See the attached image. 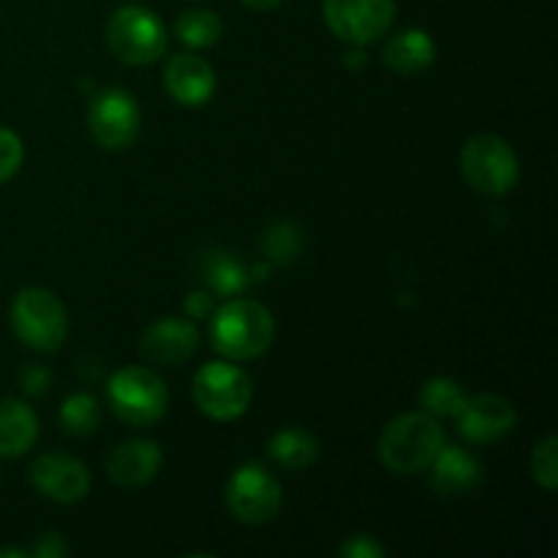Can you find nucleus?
<instances>
[{
  "label": "nucleus",
  "mask_w": 558,
  "mask_h": 558,
  "mask_svg": "<svg viewBox=\"0 0 558 558\" xmlns=\"http://www.w3.org/2000/svg\"><path fill=\"white\" fill-rule=\"evenodd\" d=\"M276 341V319L256 300H229L210 314V343L232 363L262 357Z\"/></svg>",
  "instance_id": "nucleus-1"
},
{
  "label": "nucleus",
  "mask_w": 558,
  "mask_h": 558,
  "mask_svg": "<svg viewBox=\"0 0 558 558\" xmlns=\"http://www.w3.org/2000/svg\"><path fill=\"white\" fill-rule=\"evenodd\" d=\"M445 447V428L439 417L428 412L398 414L379 436V461L392 474H420L430 469Z\"/></svg>",
  "instance_id": "nucleus-2"
},
{
  "label": "nucleus",
  "mask_w": 558,
  "mask_h": 558,
  "mask_svg": "<svg viewBox=\"0 0 558 558\" xmlns=\"http://www.w3.org/2000/svg\"><path fill=\"white\" fill-rule=\"evenodd\" d=\"M9 319L14 336L33 352H58L69 336V314H65L63 303L58 300V294L41 287L22 289L11 303Z\"/></svg>",
  "instance_id": "nucleus-3"
},
{
  "label": "nucleus",
  "mask_w": 558,
  "mask_h": 558,
  "mask_svg": "<svg viewBox=\"0 0 558 558\" xmlns=\"http://www.w3.org/2000/svg\"><path fill=\"white\" fill-rule=\"evenodd\" d=\"M107 401L114 417L129 425H150L167 414L169 390L156 371L145 365H129L109 376Z\"/></svg>",
  "instance_id": "nucleus-4"
},
{
  "label": "nucleus",
  "mask_w": 558,
  "mask_h": 558,
  "mask_svg": "<svg viewBox=\"0 0 558 558\" xmlns=\"http://www.w3.org/2000/svg\"><path fill=\"white\" fill-rule=\"evenodd\" d=\"M463 180L485 196H505L515 189L521 163L507 140L496 134H477L461 150Z\"/></svg>",
  "instance_id": "nucleus-5"
},
{
  "label": "nucleus",
  "mask_w": 558,
  "mask_h": 558,
  "mask_svg": "<svg viewBox=\"0 0 558 558\" xmlns=\"http://www.w3.org/2000/svg\"><path fill=\"white\" fill-rule=\"evenodd\" d=\"M107 44L125 65H150L167 52V27L142 5H123L107 22Z\"/></svg>",
  "instance_id": "nucleus-6"
},
{
  "label": "nucleus",
  "mask_w": 558,
  "mask_h": 558,
  "mask_svg": "<svg viewBox=\"0 0 558 558\" xmlns=\"http://www.w3.org/2000/svg\"><path fill=\"white\" fill-rule=\"evenodd\" d=\"M254 385L248 374L232 363H207L194 376V403L205 417L229 423L248 412Z\"/></svg>",
  "instance_id": "nucleus-7"
},
{
  "label": "nucleus",
  "mask_w": 558,
  "mask_h": 558,
  "mask_svg": "<svg viewBox=\"0 0 558 558\" xmlns=\"http://www.w3.org/2000/svg\"><path fill=\"white\" fill-rule=\"evenodd\" d=\"M227 507L234 521L262 526L281 510V483L259 463H245L229 477Z\"/></svg>",
  "instance_id": "nucleus-8"
},
{
  "label": "nucleus",
  "mask_w": 558,
  "mask_h": 558,
  "mask_svg": "<svg viewBox=\"0 0 558 558\" xmlns=\"http://www.w3.org/2000/svg\"><path fill=\"white\" fill-rule=\"evenodd\" d=\"M396 20V0H325V22L332 36L352 47L379 41Z\"/></svg>",
  "instance_id": "nucleus-9"
},
{
  "label": "nucleus",
  "mask_w": 558,
  "mask_h": 558,
  "mask_svg": "<svg viewBox=\"0 0 558 558\" xmlns=\"http://www.w3.org/2000/svg\"><path fill=\"white\" fill-rule=\"evenodd\" d=\"M90 134L104 150H125L142 131V109L123 87H107L96 93L87 112Z\"/></svg>",
  "instance_id": "nucleus-10"
},
{
  "label": "nucleus",
  "mask_w": 558,
  "mask_h": 558,
  "mask_svg": "<svg viewBox=\"0 0 558 558\" xmlns=\"http://www.w3.org/2000/svg\"><path fill=\"white\" fill-rule=\"evenodd\" d=\"M31 483L47 499L60 505H74L90 494V472L80 458L63 452H44L31 463Z\"/></svg>",
  "instance_id": "nucleus-11"
},
{
  "label": "nucleus",
  "mask_w": 558,
  "mask_h": 558,
  "mask_svg": "<svg viewBox=\"0 0 558 558\" xmlns=\"http://www.w3.org/2000/svg\"><path fill=\"white\" fill-rule=\"evenodd\" d=\"M456 420L463 439L474 441V445L505 439L518 425L515 407L507 398L494 396V392H480V396L466 398Z\"/></svg>",
  "instance_id": "nucleus-12"
},
{
  "label": "nucleus",
  "mask_w": 558,
  "mask_h": 558,
  "mask_svg": "<svg viewBox=\"0 0 558 558\" xmlns=\"http://www.w3.org/2000/svg\"><path fill=\"white\" fill-rule=\"evenodd\" d=\"M140 349L150 363L158 365H180L194 357L199 349V330L194 322L180 319V316H167L158 319L142 332Z\"/></svg>",
  "instance_id": "nucleus-13"
},
{
  "label": "nucleus",
  "mask_w": 558,
  "mask_h": 558,
  "mask_svg": "<svg viewBox=\"0 0 558 558\" xmlns=\"http://www.w3.org/2000/svg\"><path fill=\"white\" fill-rule=\"evenodd\" d=\"M163 87L180 107H205L216 93V71L199 54H174L163 69Z\"/></svg>",
  "instance_id": "nucleus-14"
},
{
  "label": "nucleus",
  "mask_w": 558,
  "mask_h": 558,
  "mask_svg": "<svg viewBox=\"0 0 558 558\" xmlns=\"http://www.w3.org/2000/svg\"><path fill=\"white\" fill-rule=\"evenodd\" d=\"M163 463V452L150 439H129L114 447L107 458V472L112 483L123 488H140L150 483Z\"/></svg>",
  "instance_id": "nucleus-15"
},
{
  "label": "nucleus",
  "mask_w": 558,
  "mask_h": 558,
  "mask_svg": "<svg viewBox=\"0 0 558 558\" xmlns=\"http://www.w3.org/2000/svg\"><path fill=\"white\" fill-rule=\"evenodd\" d=\"M430 466H434V488L441 496H461L483 483V466L463 447H441Z\"/></svg>",
  "instance_id": "nucleus-16"
},
{
  "label": "nucleus",
  "mask_w": 558,
  "mask_h": 558,
  "mask_svg": "<svg viewBox=\"0 0 558 558\" xmlns=\"http://www.w3.org/2000/svg\"><path fill=\"white\" fill-rule=\"evenodd\" d=\"M381 60H385L396 74H403V76L420 74V71L434 65L436 44L434 38H430L425 31H420V27H407V31L396 33V36L385 44V49H381Z\"/></svg>",
  "instance_id": "nucleus-17"
},
{
  "label": "nucleus",
  "mask_w": 558,
  "mask_h": 558,
  "mask_svg": "<svg viewBox=\"0 0 558 558\" xmlns=\"http://www.w3.org/2000/svg\"><path fill=\"white\" fill-rule=\"evenodd\" d=\"M38 439V417L25 401L3 398L0 401V456L22 458Z\"/></svg>",
  "instance_id": "nucleus-18"
},
{
  "label": "nucleus",
  "mask_w": 558,
  "mask_h": 558,
  "mask_svg": "<svg viewBox=\"0 0 558 558\" xmlns=\"http://www.w3.org/2000/svg\"><path fill=\"white\" fill-rule=\"evenodd\" d=\"M199 272L207 287L221 294V298H238L251 283V270L229 251H207V254H202Z\"/></svg>",
  "instance_id": "nucleus-19"
},
{
  "label": "nucleus",
  "mask_w": 558,
  "mask_h": 558,
  "mask_svg": "<svg viewBox=\"0 0 558 558\" xmlns=\"http://www.w3.org/2000/svg\"><path fill=\"white\" fill-rule=\"evenodd\" d=\"M267 456L289 472H303L319 458V445L303 428H283L267 441Z\"/></svg>",
  "instance_id": "nucleus-20"
},
{
  "label": "nucleus",
  "mask_w": 558,
  "mask_h": 558,
  "mask_svg": "<svg viewBox=\"0 0 558 558\" xmlns=\"http://www.w3.org/2000/svg\"><path fill=\"white\" fill-rule=\"evenodd\" d=\"M174 33H178L180 41L185 47L205 49L218 44V38L223 36V22L216 11L210 9H194L180 14L178 25H174Z\"/></svg>",
  "instance_id": "nucleus-21"
},
{
  "label": "nucleus",
  "mask_w": 558,
  "mask_h": 558,
  "mask_svg": "<svg viewBox=\"0 0 558 558\" xmlns=\"http://www.w3.org/2000/svg\"><path fill=\"white\" fill-rule=\"evenodd\" d=\"M463 401H466V392L450 376H436L420 387V407L434 417H456Z\"/></svg>",
  "instance_id": "nucleus-22"
},
{
  "label": "nucleus",
  "mask_w": 558,
  "mask_h": 558,
  "mask_svg": "<svg viewBox=\"0 0 558 558\" xmlns=\"http://www.w3.org/2000/svg\"><path fill=\"white\" fill-rule=\"evenodd\" d=\"M101 423V407L90 392H74L60 407V425L69 436H90Z\"/></svg>",
  "instance_id": "nucleus-23"
},
{
  "label": "nucleus",
  "mask_w": 558,
  "mask_h": 558,
  "mask_svg": "<svg viewBox=\"0 0 558 558\" xmlns=\"http://www.w3.org/2000/svg\"><path fill=\"white\" fill-rule=\"evenodd\" d=\"M262 251L276 265H292L303 254V234H300V229L294 223L276 221L262 234Z\"/></svg>",
  "instance_id": "nucleus-24"
},
{
  "label": "nucleus",
  "mask_w": 558,
  "mask_h": 558,
  "mask_svg": "<svg viewBox=\"0 0 558 558\" xmlns=\"http://www.w3.org/2000/svg\"><path fill=\"white\" fill-rule=\"evenodd\" d=\"M532 477L543 485L548 494H554L558 485V439L554 434L545 436L532 452Z\"/></svg>",
  "instance_id": "nucleus-25"
},
{
  "label": "nucleus",
  "mask_w": 558,
  "mask_h": 558,
  "mask_svg": "<svg viewBox=\"0 0 558 558\" xmlns=\"http://www.w3.org/2000/svg\"><path fill=\"white\" fill-rule=\"evenodd\" d=\"M22 161H25L22 140L11 129H3V125H0V185L9 183V180L20 172Z\"/></svg>",
  "instance_id": "nucleus-26"
},
{
  "label": "nucleus",
  "mask_w": 558,
  "mask_h": 558,
  "mask_svg": "<svg viewBox=\"0 0 558 558\" xmlns=\"http://www.w3.org/2000/svg\"><path fill=\"white\" fill-rule=\"evenodd\" d=\"M338 556L343 558H381L385 556V548L376 543L371 534H352L347 543L338 548Z\"/></svg>",
  "instance_id": "nucleus-27"
},
{
  "label": "nucleus",
  "mask_w": 558,
  "mask_h": 558,
  "mask_svg": "<svg viewBox=\"0 0 558 558\" xmlns=\"http://www.w3.org/2000/svg\"><path fill=\"white\" fill-rule=\"evenodd\" d=\"M52 385V374L44 365H25L20 374V387L25 396H44Z\"/></svg>",
  "instance_id": "nucleus-28"
},
{
  "label": "nucleus",
  "mask_w": 558,
  "mask_h": 558,
  "mask_svg": "<svg viewBox=\"0 0 558 558\" xmlns=\"http://www.w3.org/2000/svg\"><path fill=\"white\" fill-rule=\"evenodd\" d=\"M65 554H69V548H65V543H63V534L47 532V534H41V537L36 539V545H33V550L27 556L63 558Z\"/></svg>",
  "instance_id": "nucleus-29"
},
{
  "label": "nucleus",
  "mask_w": 558,
  "mask_h": 558,
  "mask_svg": "<svg viewBox=\"0 0 558 558\" xmlns=\"http://www.w3.org/2000/svg\"><path fill=\"white\" fill-rule=\"evenodd\" d=\"M183 308L191 319H207L213 314V298L210 292H191L183 300Z\"/></svg>",
  "instance_id": "nucleus-30"
},
{
  "label": "nucleus",
  "mask_w": 558,
  "mask_h": 558,
  "mask_svg": "<svg viewBox=\"0 0 558 558\" xmlns=\"http://www.w3.org/2000/svg\"><path fill=\"white\" fill-rule=\"evenodd\" d=\"M343 63H347L352 71H360V69H365V63H368V58H365L363 47H352V49H349V52H347V60H343Z\"/></svg>",
  "instance_id": "nucleus-31"
},
{
  "label": "nucleus",
  "mask_w": 558,
  "mask_h": 558,
  "mask_svg": "<svg viewBox=\"0 0 558 558\" xmlns=\"http://www.w3.org/2000/svg\"><path fill=\"white\" fill-rule=\"evenodd\" d=\"M243 5H248V9L254 11H270V9H278L281 3H287V0H240Z\"/></svg>",
  "instance_id": "nucleus-32"
},
{
  "label": "nucleus",
  "mask_w": 558,
  "mask_h": 558,
  "mask_svg": "<svg viewBox=\"0 0 558 558\" xmlns=\"http://www.w3.org/2000/svg\"><path fill=\"white\" fill-rule=\"evenodd\" d=\"M27 550H20V548H3L0 550V558H25Z\"/></svg>",
  "instance_id": "nucleus-33"
},
{
  "label": "nucleus",
  "mask_w": 558,
  "mask_h": 558,
  "mask_svg": "<svg viewBox=\"0 0 558 558\" xmlns=\"http://www.w3.org/2000/svg\"><path fill=\"white\" fill-rule=\"evenodd\" d=\"M267 270H270V267H267V265H256V267H254L256 281H265V278H267Z\"/></svg>",
  "instance_id": "nucleus-34"
}]
</instances>
